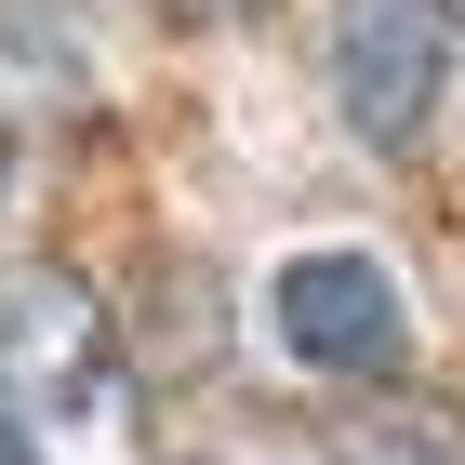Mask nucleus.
Segmentation results:
<instances>
[{
  "label": "nucleus",
  "instance_id": "1",
  "mask_svg": "<svg viewBox=\"0 0 465 465\" xmlns=\"http://www.w3.org/2000/svg\"><path fill=\"white\" fill-rule=\"evenodd\" d=\"M0 439L27 465H134V439H146L107 292L54 252L0 266Z\"/></svg>",
  "mask_w": 465,
  "mask_h": 465
},
{
  "label": "nucleus",
  "instance_id": "2",
  "mask_svg": "<svg viewBox=\"0 0 465 465\" xmlns=\"http://www.w3.org/2000/svg\"><path fill=\"white\" fill-rule=\"evenodd\" d=\"M320 67H332V107H346V134L399 160V146L439 120L452 67H465V0H346Z\"/></svg>",
  "mask_w": 465,
  "mask_h": 465
},
{
  "label": "nucleus",
  "instance_id": "3",
  "mask_svg": "<svg viewBox=\"0 0 465 465\" xmlns=\"http://www.w3.org/2000/svg\"><path fill=\"white\" fill-rule=\"evenodd\" d=\"M266 320H280V346L306 359V372H332V386H386L399 359H412L399 280L372 252H292L280 292H266Z\"/></svg>",
  "mask_w": 465,
  "mask_h": 465
},
{
  "label": "nucleus",
  "instance_id": "6",
  "mask_svg": "<svg viewBox=\"0 0 465 465\" xmlns=\"http://www.w3.org/2000/svg\"><path fill=\"white\" fill-rule=\"evenodd\" d=\"M0 465H27V452H14V439H0Z\"/></svg>",
  "mask_w": 465,
  "mask_h": 465
},
{
  "label": "nucleus",
  "instance_id": "5",
  "mask_svg": "<svg viewBox=\"0 0 465 465\" xmlns=\"http://www.w3.org/2000/svg\"><path fill=\"white\" fill-rule=\"evenodd\" d=\"M160 14H252V0H160Z\"/></svg>",
  "mask_w": 465,
  "mask_h": 465
},
{
  "label": "nucleus",
  "instance_id": "4",
  "mask_svg": "<svg viewBox=\"0 0 465 465\" xmlns=\"http://www.w3.org/2000/svg\"><path fill=\"white\" fill-rule=\"evenodd\" d=\"M332 465H465V412L452 399H386V412H346Z\"/></svg>",
  "mask_w": 465,
  "mask_h": 465
}]
</instances>
